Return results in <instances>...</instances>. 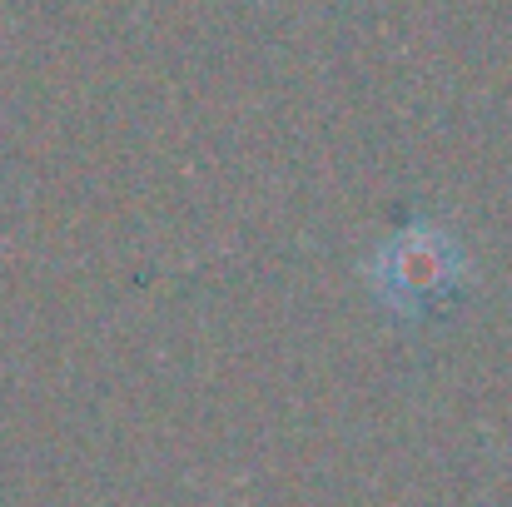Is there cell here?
Instances as JSON below:
<instances>
[{"instance_id":"obj_1","label":"cell","mask_w":512,"mask_h":507,"mask_svg":"<svg viewBox=\"0 0 512 507\" xmlns=\"http://www.w3.org/2000/svg\"><path fill=\"white\" fill-rule=\"evenodd\" d=\"M363 279L393 319L423 324L428 314L448 309L473 284V259H468V244L443 219L418 214L373 249Z\"/></svg>"}]
</instances>
